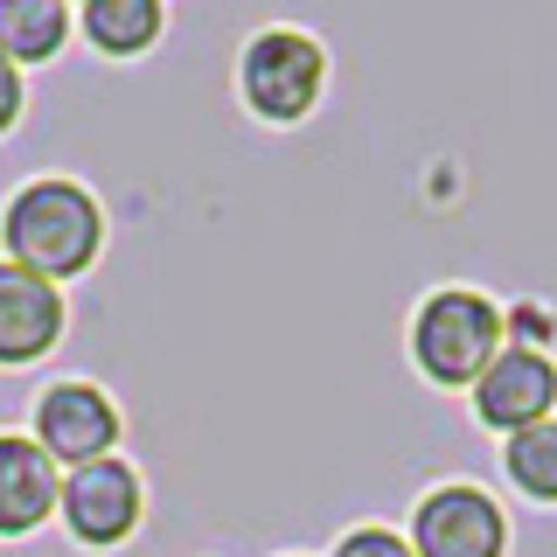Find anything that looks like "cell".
<instances>
[{"label": "cell", "instance_id": "1", "mask_svg": "<svg viewBox=\"0 0 557 557\" xmlns=\"http://www.w3.org/2000/svg\"><path fill=\"white\" fill-rule=\"evenodd\" d=\"M0 251L8 265H22L49 286L91 272L104 251V209L84 182L70 174H42V182H22L0 209Z\"/></svg>", "mask_w": 557, "mask_h": 557}, {"label": "cell", "instance_id": "2", "mask_svg": "<svg viewBox=\"0 0 557 557\" xmlns=\"http://www.w3.org/2000/svg\"><path fill=\"white\" fill-rule=\"evenodd\" d=\"M502 348H509L502 307L474 286H440L411 313V362L425 370V383H440V391H474L481 370Z\"/></svg>", "mask_w": 557, "mask_h": 557}, {"label": "cell", "instance_id": "3", "mask_svg": "<svg viewBox=\"0 0 557 557\" xmlns=\"http://www.w3.org/2000/svg\"><path fill=\"white\" fill-rule=\"evenodd\" d=\"M237 91L265 126H300L327 91V49L307 28H258L237 49Z\"/></svg>", "mask_w": 557, "mask_h": 557}, {"label": "cell", "instance_id": "4", "mask_svg": "<svg viewBox=\"0 0 557 557\" xmlns=\"http://www.w3.org/2000/svg\"><path fill=\"white\" fill-rule=\"evenodd\" d=\"M57 516L84 550H119L147 522V481L119 453L112 460H91V467H70L63 487H57Z\"/></svg>", "mask_w": 557, "mask_h": 557}, {"label": "cell", "instance_id": "5", "mask_svg": "<svg viewBox=\"0 0 557 557\" xmlns=\"http://www.w3.org/2000/svg\"><path fill=\"white\" fill-rule=\"evenodd\" d=\"M411 557H509V516L481 481H440L411 509Z\"/></svg>", "mask_w": 557, "mask_h": 557}, {"label": "cell", "instance_id": "6", "mask_svg": "<svg viewBox=\"0 0 557 557\" xmlns=\"http://www.w3.org/2000/svg\"><path fill=\"white\" fill-rule=\"evenodd\" d=\"M35 446L49 453V467L70 474V467H91V460H112L119 453V405L84 376H63L35 397Z\"/></svg>", "mask_w": 557, "mask_h": 557}, {"label": "cell", "instance_id": "7", "mask_svg": "<svg viewBox=\"0 0 557 557\" xmlns=\"http://www.w3.org/2000/svg\"><path fill=\"white\" fill-rule=\"evenodd\" d=\"M474 418L487 432H502V440H516V432L544 425V418H557V362L544 356V348H502L495 362L481 370L474 391Z\"/></svg>", "mask_w": 557, "mask_h": 557}, {"label": "cell", "instance_id": "8", "mask_svg": "<svg viewBox=\"0 0 557 557\" xmlns=\"http://www.w3.org/2000/svg\"><path fill=\"white\" fill-rule=\"evenodd\" d=\"M63 321H70L63 286H49V278H35V272L0 258V370L42 362L63 342Z\"/></svg>", "mask_w": 557, "mask_h": 557}, {"label": "cell", "instance_id": "9", "mask_svg": "<svg viewBox=\"0 0 557 557\" xmlns=\"http://www.w3.org/2000/svg\"><path fill=\"white\" fill-rule=\"evenodd\" d=\"M63 474L49 467V453L28 432H0V536H35L57 516Z\"/></svg>", "mask_w": 557, "mask_h": 557}, {"label": "cell", "instance_id": "10", "mask_svg": "<svg viewBox=\"0 0 557 557\" xmlns=\"http://www.w3.org/2000/svg\"><path fill=\"white\" fill-rule=\"evenodd\" d=\"M77 28H84V42H91L98 57L133 63V57H147V49L161 42L168 8H161V0H84Z\"/></svg>", "mask_w": 557, "mask_h": 557}, {"label": "cell", "instance_id": "11", "mask_svg": "<svg viewBox=\"0 0 557 557\" xmlns=\"http://www.w3.org/2000/svg\"><path fill=\"white\" fill-rule=\"evenodd\" d=\"M70 42V8L63 0H0V57L14 70L57 63Z\"/></svg>", "mask_w": 557, "mask_h": 557}, {"label": "cell", "instance_id": "12", "mask_svg": "<svg viewBox=\"0 0 557 557\" xmlns=\"http://www.w3.org/2000/svg\"><path fill=\"white\" fill-rule=\"evenodd\" d=\"M502 474H509L516 495L550 502V509H557V418L516 432V440H502Z\"/></svg>", "mask_w": 557, "mask_h": 557}, {"label": "cell", "instance_id": "13", "mask_svg": "<svg viewBox=\"0 0 557 557\" xmlns=\"http://www.w3.org/2000/svg\"><path fill=\"white\" fill-rule=\"evenodd\" d=\"M502 335H509L516 348H544V356H550V342H557V313H550V307H536V300L502 307Z\"/></svg>", "mask_w": 557, "mask_h": 557}, {"label": "cell", "instance_id": "14", "mask_svg": "<svg viewBox=\"0 0 557 557\" xmlns=\"http://www.w3.org/2000/svg\"><path fill=\"white\" fill-rule=\"evenodd\" d=\"M327 557H411V544L397 530H383V522H362V530H348Z\"/></svg>", "mask_w": 557, "mask_h": 557}, {"label": "cell", "instance_id": "15", "mask_svg": "<svg viewBox=\"0 0 557 557\" xmlns=\"http://www.w3.org/2000/svg\"><path fill=\"white\" fill-rule=\"evenodd\" d=\"M22 104H28V91H22V70L0 57V139L22 126Z\"/></svg>", "mask_w": 557, "mask_h": 557}, {"label": "cell", "instance_id": "16", "mask_svg": "<svg viewBox=\"0 0 557 557\" xmlns=\"http://www.w3.org/2000/svg\"><path fill=\"white\" fill-rule=\"evenodd\" d=\"M286 557H293V550H286Z\"/></svg>", "mask_w": 557, "mask_h": 557}]
</instances>
